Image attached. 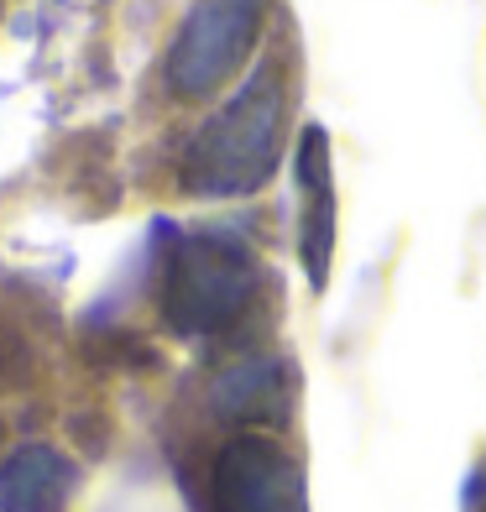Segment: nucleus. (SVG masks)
Instances as JSON below:
<instances>
[{
  "mask_svg": "<svg viewBox=\"0 0 486 512\" xmlns=\"http://www.w3.org/2000/svg\"><path fill=\"white\" fill-rule=\"evenodd\" d=\"M267 0H194L168 48L162 79L178 100H210L215 89L246 63L262 37Z\"/></svg>",
  "mask_w": 486,
  "mask_h": 512,
  "instance_id": "obj_3",
  "label": "nucleus"
},
{
  "mask_svg": "<svg viewBox=\"0 0 486 512\" xmlns=\"http://www.w3.org/2000/svg\"><path fill=\"white\" fill-rule=\"evenodd\" d=\"M298 194H304V272L309 288L319 293L330 283V256H335V178H330V131L304 126L298 142Z\"/></svg>",
  "mask_w": 486,
  "mask_h": 512,
  "instance_id": "obj_5",
  "label": "nucleus"
},
{
  "mask_svg": "<svg viewBox=\"0 0 486 512\" xmlns=\"http://www.w3.org/2000/svg\"><path fill=\"white\" fill-rule=\"evenodd\" d=\"M283 115H288L283 68L267 58L194 131L189 152H183V168H178L183 194H199V199L257 194L277 173V157H283Z\"/></svg>",
  "mask_w": 486,
  "mask_h": 512,
  "instance_id": "obj_1",
  "label": "nucleus"
},
{
  "mask_svg": "<svg viewBox=\"0 0 486 512\" xmlns=\"http://www.w3.org/2000/svg\"><path fill=\"white\" fill-rule=\"evenodd\" d=\"M283 408V371L277 361H241L236 371H225L215 382V413L236 418V424H251V418H277Z\"/></svg>",
  "mask_w": 486,
  "mask_h": 512,
  "instance_id": "obj_7",
  "label": "nucleus"
},
{
  "mask_svg": "<svg viewBox=\"0 0 486 512\" xmlns=\"http://www.w3.org/2000/svg\"><path fill=\"white\" fill-rule=\"evenodd\" d=\"M262 267L236 236L220 230H189L173 241L168 272H162V319L178 335L204 340L236 324L246 304L257 298Z\"/></svg>",
  "mask_w": 486,
  "mask_h": 512,
  "instance_id": "obj_2",
  "label": "nucleus"
},
{
  "mask_svg": "<svg viewBox=\"0 0 486 512\" xmlns=\"http://www.w3.org/2000/svg\"><path fill=\"white\" fill-rule=\"evenodd\" d=\"M68 486L74 465L53 445H16L0 460V512H58Z\"/></svg>",
  "mask_w": 486,
  "mask_h": 512,
  "instance_id": "obj_6",
  "label": "nucleus"
},
{
  "mask_svg": "<svg viewBox=\"0 0 486 512\" xmlns=\"http://www.w3.org/2000/svg\"><path fill=\"white\" fill-rule=\"evenodd\" d=\"M210 502L215 512H309L304 465L267 434H236L215 455Z\"/></svg>",
  "mask_w": 486,
  "mask_h": 512,
  "instance_id": "obj_4",
  "label": "nucleus"
}]
</instances>
